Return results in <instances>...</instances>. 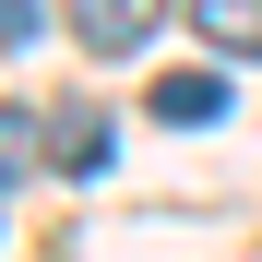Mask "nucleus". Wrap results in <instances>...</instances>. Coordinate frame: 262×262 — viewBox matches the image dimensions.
Here are the masks:
<instances>
[{
	"label": "nucleus",
	"instance_id": "1",
	"mask_svg": "<svg viewBox=\"0 0 262 262\" xmlns=\"http://www.w3.org/2000/svg\"><path fill=\"white\" fill-rule=\"evenodd\" d=\"M155 24H167V0H72V36H83L96 60H131Z\"/></svg>",
	"mask_w": 262,
	"mask_h": 262
},
{
	"label": "nucleus",
	"instance_id": "2",
	"mask_svg": "<svg viewBox=\"0 0 262 262\" xmlns=\"http://www.w3.org/2000/svg\"><path fill=\"white\" fill-rule=\"evenodd\" d=\"M155 119H167V131L227 119V72H203V60H191V72H167V83H155Z\"/></svg>",
	"mask_w": 262,
	"mask_h": 262
},
{
	"label": "nucleus",
	"instance_id": "3",
	"mask_svg": "<svg viewBox=\"0 0 262 262\" xmlns=\"http://www.w3.org/2000/svg\"><path fill=\"white\" fill-rule=\"evenodd\" d=\"M191 24L214 60H262V0H191Z\"/></svg>",
	"mask_w": 262,
	"mask_h": 262
},
{
	"label": "nucleus",
	"instance_id": "4",
	"mask_svg": "<svg viewBox=\"0 0 262 262\" xmlns=\"http://www.w3.org/2000/svg\"><path fill=\"white\" fill-rule=\"evenodd\" d=\"M107 155H119V131H107V107H72V119L48 131V167H72V179H96Z\"/></svg>",
	"mask_w": 262,
	"mask_h": 262
},
{
	"label": "nucleus",
	"instance_id": "5",
	"mask_svg": "<svg viewBox=\"0 0 262 262\" xmlns=\"http://www.w3.org/2000/svg\"><path fill=\"white\" fill-rule=\"evenodd\" d=\"M36 167V107H0V179H24Z\"/></svg>",
	"mask_w": 262,
	"mask_h": 262
},
{
	"label": "nucleus",
	"instance_id": "6",
	"mask_svg": "<svg viewBox=\"0 0 262 262\" xmlns=\"http://www.w3.org/2000/svg\"><path fill=\"white\" fill-rule=\"evenodd\" d=\"M24 36H48V24H36V0H0V48H24Z\"/></svg>",
	"mask_w": 262,
	"mask_h": 262
}]
</instances>
